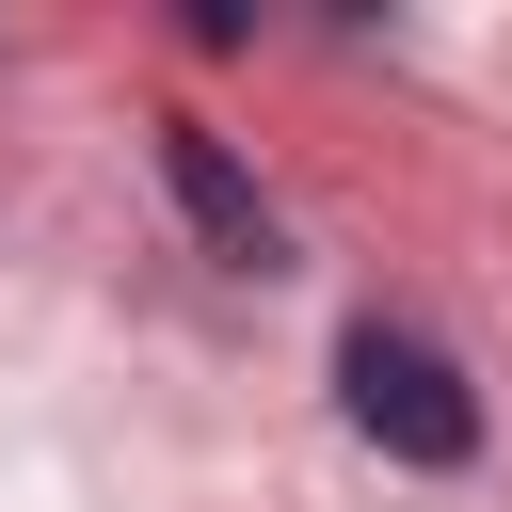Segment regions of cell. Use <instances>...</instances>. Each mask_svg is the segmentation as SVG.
Returning <instances> with one entry per match:
<instances>
[{
    "mask_svg": "<svg viewBox=\"0 0 512 512\" xmlns=\"http://www.w3.org/2000/svg\"><path fill=\"white\" fill-rule=\"evenodd\" d=\"M336 400H352V432L384 448V464H480V384L416 336V320H352L336 336Z\"/></svg>",
    "mask_w": 512,
    "mask_h": 512,
    "instance_id": "cell-1",
    "label": "cell"
},
{
    "mask_svg": "<svg viewBox=\"0 0 512 512\" xmlns=\"http://www.w3.org/2000/svg\"><path fill=\"white\" fill-rule=\"evenodd\" d=\"M160 192H176V224L224 256V272H288V224H272V192H256V160L224 144V128H160Z\"/></svg>",
    "mask_w": 512,
    "mask_h": 512,
    "instance_id": "cell-2",
    "label": "cell"
}]
</instances>
